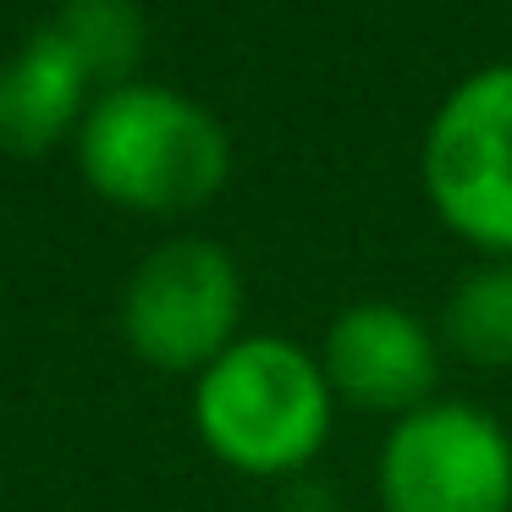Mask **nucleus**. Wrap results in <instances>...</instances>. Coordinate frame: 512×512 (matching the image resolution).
<instances>
[{
    "label": "nucleus",
    "mask_w": 512,
    "mask_h": 512,
    "mask_svg": "<svg viewBox=\"0 0 512 512\" xmlns=\"http://www.w3.org/2000/svg\"><path fill=\"white\" fill-rule=\"evenodd\" d=\"M193 435L243 479H303L336 435L320 353L276 331H243L193 375Z\"/></svg>",
    "instance_id": "obj_1"
},
{
    "label": "nucleus",
    "mask_w": 512,
    "mask_h": 512,
    "mask_svg": "<svg viewBox=\"0 0 512 512\" xmlns=\"http://www.w3.org/2000/svg\"><path fill=\"white\" fill-rule=\"evenodd\" d=\"M72 144L83 182L133 215H193L232 177V138L215 111L166 83L133 78L94 94Z\"/></svg>",
    "instance_id": "obj_2"
},
{
    "label": "nucleus",
    "mask_w": 512,
    "mask_h": 512,
    "mask_svg": "<svg viewBox=\"0 0 512 512\" xmlns=\"http://www.w3.org/2000/svg\"><path fill=\"white\" fill-rule=\"evenodd\" d=\"M435 221L479 259H512V61L479 67L435 105L419 144Z\"/></svg>",
    "instance_id": "obj_3"
},
{
    "label": "nucleus",
    "mask_w": 512,
    "mask_h": 512,
    "mask_svg": "<svg viewBox=\"0 0 512 512\" xmlns=\"http://www.w3.org/2000/svg\"><path fill=\"white\" fill-rule=\"evenodd\" d=\"M248 287L215 237H166L133 265L122 292V342L155 375H199L243 336Z\"/></svg>",
    "instance_id": "obj_4"
},
{
    "label": "nucleus",
    "mask_w": 512,
    "mask_h": 512,
    "mask_svg": "<svg viewBox=\"0 0 512 512\" xmlns=\"http://www.w3.org/2000/svg\"><path fill=\"white\" fill-rule=\"evenodd\" d=\"M380 512H512V430L468 397H430L386 424Z\"/></svg>",
    "instance_id": "obj_5"
},
{
    "label": "nucleus",
    "mask_w": 512,
    "mask_h": 512,
    "mask_svg": "<svg viewBox=\"0 0 512 512\" xmlns=\"http://www.w3.org/2000/svg\"><path fill=\"white\" fill-rule=\"evenodd\" d=\"M320 369L336 391V408L369 413V419H402L441 397V336L430 320L391 298L347 303L331 325L325 342L314 347Z\"/></svg>",
    "instance_id": "obj_6"
},
{
    "label": "nucleus",
    "mask_w": 512,
    "mask_h": 512,
    "mask_svg": "<svg viewBox=\"0 0 512 512\" xmlns=\"http://www.w3.org/2000/svg\"><path fill=\"white\" fill-rule=\"evenodd\" d=\"M89 72L72 61L50 28H39L6 67H0V149L6 155H45L61 138H78L89 116Z\"/></svg>",
    "instance_id": "obj_7"
},
{
    "label": "nucleus",
    "mask_w": 512,
    "mask_h": 512,
    "mask_svg": "<svg viewBox=\"0 0 512 512\" xmlns=\"http://www.w3.org/2000/svg\"><path fill=\"white\" fill-rule=\"evenodd\" d=\"M441 353L479 375L512 369V259H479L446 287L435 314Z\"/></svg>",
    "instance_id": "obj_8"
},
{
    "label": "nucleus",
    "mask_w": 512,
    "mask_h": 512,
    "mask_svg": "<svg viewBox=\"0 0 512 512\" xmlns=\"http://www.w3.org/2000/svg\"><path fill=\"white\" fill-rule=\"evenodd\" d=\"M50 34L72 50L89 83H133V67L144 56V12L133 0H67L50 23Z\"/></svg>",
    "instance_id": "obj_9"
}]
</instances>
